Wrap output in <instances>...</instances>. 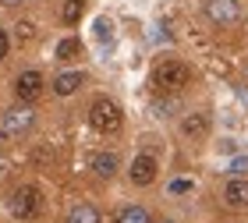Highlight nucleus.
Here are the masks:
<instances>
[{"label": "nucleus", "instance_id": "obj_1", "mask_svg": "<svg viewBox=\"0 0 248 223\" xmlns=\"http://www.w3.org/2000/svg\"><path fill=\"white\" fill-rule=\"evenodd\" d=\"M191 82V68L181 60H163L160 68L153 71V89L156 92H181Z\"/></svg>", "mask_w": 248, "mask_h": 223}, {"label": "nucleus", "instance_id": "obj_2", "mask_svg": "<svg viewBox=\"0 0 248 223\" xmlns=\"http://www.w3.org/2000/svg\"><path fill=\"white\" fill-rule=\"evenodd\" d=\"M11 213L18 220H36L43 213V195L36 184H21L15 195H11Z\"/></svg>", "mask_w": 248, "mask_h": 223}, {"label": "nucleus", "instance_id": "obj_3", "mask_svg": "<svg viewBox=\"0 0 248 223\" xmlns=\"http://www.w3.org/2000/svg\"><path fill=\"white\" fill-rule=\"evenodd\" d=\"M89 124H93L96 131H103V135L121 131V106L110 103V99H96L93 110H89Z\"/></svg>", "mask_w": 248, "mask_h": 223}, {"label": "nucleus", "instance_id": "obj_4", "mask_svg": "<svg viewBox=\"0 0 248 223\" xmlns=\"http://www.w3.org/2000/svg\"><path fill=\"white\" fill-rule=\"evenodd\" d=\"M32 120H36V114H32L29 106H11V110H4V117H0V128H4L7 135H25L32 128Z\"/></svg>", "mask_w": 248, "mask_h": 223}, {"label": "nucleus", "instance_id": "obj_5", "mask_svg": "<svg viewBox=\"0 0 248 223\" xmlns=\"http://www.w3.org/2000/svg\"><path fill=\"white\" fill-rule=\"evenodd\" d=\"M15 92H18V99H21L25 106L36 103L39 92H43V74H39V71H21L18 82H15Z\"/></svg>", "mask_w": 248, "mask_h": 223}, {"label": "nucleus", "instance_id": "obj_6", "mask_svg": "<svg viewBox=\"0 0 248 223\" xmlns=\"http://www.w3.org/2000/svg\"><path fill=\"white\" fill-rule=\"evenodd\" d=\"M206 15L217 21V25H231V21H238L241 7H238V0H209V4H206Z\"/></svg>", "mask_w": 248, "mask_h": 223}, {"label": "nucleus", "instance_id": "obj_7", "mask_svg": "<svg viewBox=\"0 0 248 223\" xmlns=\"http://www.w3.org/2000/svg\"><path fill=\"white\" fill-rule=\"evenodd\" d=\"M131 181L142 184V188L156 181V160L149 152H142V156H135V160H131Z\"/></svg>", "mask_w": 248, "mask_h": 223}, {"label": "nucleus", "instance_id": "obj_8", "mask_svg": "<svg viewBox=\"0 0 248 223\" xmlns=\"http://www.w3.org/2000/svg\"><path fill=\"white\" fill-rule=\"evenodd\" d=\"M223 202L231 209H248V181H231L223 188Z\"/></svg>", "mask_w": 248, "mask_h": 223}, {"label": "nucleus", "instance_id": "obj_9", "mask_svg": "<svg viewBox=\"0 0 248 223\" xmlns=\"http://www.w3.org/2000/svg\"><path fill=\"white\" fill-rule=\"evenodd\" d=\"M78 85H82V71H64V74L53 78V92L57 96H71Z\"/></svg>", "mask_w": 248, "mask_h": 223}, {"label": "nucleus", "instance_id": "obj_10", "mask_svg": "<svg viewBox=\"0 0 248 223\" xmlns=\"http://www.w3.org/2000/svg\"><path fill=\"white\" fill-rule=\"evenodd\" d=\"M181 131H185L188 138H202V135L209 131V117H206V114H188L185 124H181Z\"/></svg>", "mask_w": 248, "mask_h": 223}, {"label": "nucleus", "instance_id": "obj_11", "mask_svg": "<svg viewBox=\"0 0 248 223\" xmlns=\"http://www.w3.org/2000/svg\"><path fill=\"white\" fill-rule=\"evenodd\" d=\"M93 170H96L99 177H114V174H117V156H114V152H96V156H93Z\"/></svg>", "mask_w": 248, "mask_h": 223}, {"label": "nucleus", "instance_id": "obj_12", "mask_svg": "<svg viewBox=\"0 0 248 223\" xmlns=\"http://www.w3.org/2000/svg\"><path fill=\"white\" fill-rule=\"evenodd\" d=\"M67 223H99V213H96V206L82 202V206H75L71 213H67Z\"/></svg>", "mask_w": 248, "mask_h": 223}, {"label": "nucleus", "instance_id": "obj_13", "mask_svg": "<svg viewBox=\"0 0 248 223\" xmlns=\"http://www.w3.org/2000/svg\"><path fill=\"white\" fill-rule=\"evenodd\" d=\"M114 223H153V220H149V213H145L142 206H124Z\"/></svg>", "mask_w": 248, "mask_h": 223}, {"label": "nucleus", "instance_id": "obj_14", "mask_svg": "<svg viewBox=\"0 0 248 223\" xmlns=\"http://www.w3.org/2000/svg\"><path fill=\"white\" fill-rule=\"evenodd\" d=\"M78 53H82V43L78 39H61L57 43V60H75Z\"/></svg>", "mask_w": 248, "mask_h": 223}, {"label": "nucleus", "instance_id": "obj_15", "mask_svg": "<svg viewBox=\"0 0 248 223\" xmlns=\"http://www.w3.org/2000/svg\"><path fill=\"white\" fill-rule=\"evenodd\" d=\"M82 11H85V4H82V0H67V4H64V11H61V18L67 21V25H75V21L82 18Z\"/></svg>", "mask_w": 248, "mask_h": 223}, {"label": "nucleus", "instance_id": "obj_16", "mask_svg": "<svg viewBox=\"0 0 248 223\" xmlns=\"http://www.w3.org/2000/svg\"><path fill=\"white\" fill-rule=\"evenodd\" d=\"M32 36H36V25H32V21H18V39L29 43Z\"/></svg>", "mask_w": 248, "mask_h": 223}, {"label": "nucleus", "instance_id": "obj_17", "mask_svg": "<svg viewBox=\"0 0 248 223\" xmlns=\"http://www.w3.org/2000/svg\"><path fill=\"white\" fill-rule=\"evenodd\" d=\"M248 170V156H238V160H231V174H245Z\"/></svg>", "mask_w": 248, "mask_h": 223}, {"label": "nucleus", "instance_id": "obj_18", "mask_svg": "<svg viewBox=\"0 0 248 223\" xmlns=\"http://www.w3.org/2000/svg\"><path fill=\"white\" fill-rule=\"evenodd\" d=\"M170 192H174V195H185V192H191V181H174V184H170Z\"/></svg>", "mask_w": 248, "mask_h": 223}, {"label": "nucleus", "instance_id": "obj_19", "mask_svg": "<svg viewBox=\"0 0 248 223\" xmlns=\"http://www.w3.org/2000/svg\"><path fill=\"white\" fill-rule=\"evenodd\" d=\"M4 57H7V32L0 29V60H4Z\"/></svg>", "mask_w": 248, "mask_h": 223}, {"label": "nucleus", "instance_id": "obj_20", "mask_svg": "<svg viewBox=\"0 0 248 223\" xmlns=\"http://www.w3.org/2000/svg\"><path fill=\"white\" fill-rule=\"evenodd\" d=\"M0 4H7V7H11V4H21V0H0Z\"/></svg>", "mask_w": 248, "mask_h": 223}, {"label": "nucleus", "instance_id": "obj_21", "mask_svg": "<svg viewBox=\"0 0 248 223\" xmlns=\"http://www.w3.org/2000/svg\"><path fill=\"white\" fill-rule=\"evenodd\" d=\"M4 138H7V131H4V128H0V142H4Z\"/></svg>", "mask_w": 248, "mask_h": 223}]
</instances>
